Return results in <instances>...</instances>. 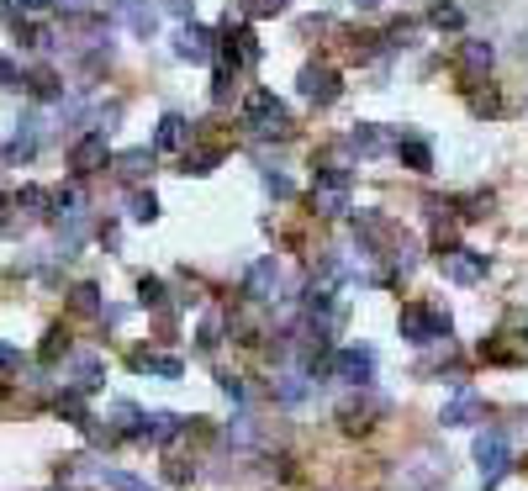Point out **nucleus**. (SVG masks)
Wrapping results in <instances>:
<instances>
[{"label": "nucleus", "mask_w": 528, "mask_h": 491, "mask_svg": "<svg viewBox=\"0 0 528 491\" xmlns=\"http://www.w3.org/2000/svg\"><path fill=\"white\" fill-rule=\"evenodd\" d=\"M127 22H132V32H143V37L158 27V16H154V11H143V5H132V11H127Z\"/></svg>", "instance_id": "obj_28"}, {"label": "nucleus", "mask_w": 528, "mask_h": 491, "mask_svg": "<svg viewBox=\"0 0 528 491\" xmlns=\"http://www.w3.org/2000/svg\"><path fill=\"white\" fill-rule=\"evenodd\" d=\"M11 370H22V354L11 343H0V375H11Z\"/></svg>", "instance_id": "obj_34"}, {"label": "nucleus", "mask_w": 528, "mask_h": 491, "mask_svg": "<svg viewBox=\"0 0 528 491\" xmlns=\"http://www.w3.org/2000/svg\"><path fill=\"white\" fill-rule=\"evenodd\" d=\"M101 481H106L111 491H149L138 476H127V470H101Z\"/></svg>", "instance_id": "obj_26"}, {"label": "nucleus", "mask_w": 528, "mask_h": 491, "mask_svg": "<svg viewBox=\"0 0 528 491\" xmlns=\"http://www.w3.org/2000/svg\"><path fill=\"white\" fill-rule=\"evenodd\" d=\"M402 338L407 343H444L449 338V317L438 307H402Z\"/></svg>", "instance_id": "obj_3"}, {"label": "nucleus", "mask_w": 528, "mask_h": 491, "mask_svg": "<svg viewBox=\"0 0 528 491\" xmlns=\"http://www.w3.org/2000/svg\"><path fill=\"white\" fill-rule=\"evenodd\" d=\"M201 349H217V317L201 323Z\"/></svg>", "instance_id": "obj_36"}, {"label": "nucleus", "mask_w": 528, "mask_h": 491, "mask_svg": "<svg viewBox=\"0 0 528 491\" xmlns=\"http://www.w3.org/2000/svg\"><path fill=\"white\" fill-rule=\"evenodd\" d=\"M349 149H354V154H365V159L386 154V132H380L375 122H360L354 132H349Z\"/></svg>", "instance_id": "obj_16"}, {"label": "nucleus", "mask_w": 528, "mask_h": 491, "mask_svg": "<svg viewBox=\"0 0 528 491\" xmlns=\"http://www.w3.org/2000/svg\"><path fill=\"white\" fill-rule=\"evenodd\" d=\"M217 164V149H186V175H206Z\"/></svg>", "instance_id": "obj_25"}, {"label": "nucleus", "mask_w": 528, "mask_h": 491, "mask_svg": "<svg viewBox=\"0 0 528 491\" xmlns=\"http://www.w3.org/2000/svg\"><path fill=\"white\" fill-rule=\"evenodd\" d=\"M175 53L180 59H190V63H206L217 48H212V32L206 27H180V37H175Z\"/></svg>", "instance_id": "obj_11"}, {"label": "nucleus", "mask_w": 528, "mask_h": 491, "mask_svg": "<svg viewBox=\"0 0 528 491\" xmlns=\"http://www.w3.org/2000/svg\"><path fill=\"white\" fill-rule=\"evenodd\" d=\"M132 370H143V375H164V380H180V375H186V365H180L175 354H149V349L132 354Z\"/></svg>", "instance_id": "obj_13"}, {"label": "nucleus", "mask_w": 528, "mask_h": 491, "mask_svg": "<svg viewBox=\"0 0 528 491\" xmlns=\"http://www.w3.org/2000/svg\"><path fill=\"white\" fill-rule=\"evenodd\" d=\"M227 95H233V69L222 63V69H217V80H212V101H227Z\"/></svg>", "instance_id": "obj_29"}, {"label": "nucleus", "mask_w": 528, "mask_h": 491, "mask_svg": "<svg viewBox=\"0 0 528 491\" xmlns=\"http://www.w3.org/2000/svg\"><path fill=\"white\" fill-rule=\"evenodd\" d=\"M460 63H466L470 74L492 69V43H466V48H460Z\"/></svg>", "instance_id": "obj_23"}, {"label": "nucleus", "mask_w": 528, "mask_h": 491, "mask_svg": "<svg viewBox=\"0 0 528 491\" xmlns=\"http://www.w3.org/2000/svg\"><path fill=\"white\" fill-rule=\"evenodd\" d=\"M475 465H481V481H486V486L502 481V476L513 470V444H507V433H481V438H475Z\"/></svg>", "instance_id": "obj_4"}, {"label": "nucleus", "mask_w": 528, "mask_h": 491, "mask_svg": "<svg viewBox=\"0 0 528 491\" xmlns=\"http://www.w3.org/2000/svg\"><path fill=\"white\" fill-rule=\"evenodd\" d=\"M481 418H486V407H481L475 391H460V397L444 407V428H470V423H481Z\"/></svg>", "instance_id": "obj_10"}, {"label": "nucleus", "mask_w": 528, "mask_h": 491, "mask_svg": "<svg viewBox=\"0 0 528 491\" xmlns=\"http://www.w3.org/2000/svg\"><path fill=\"white\" fill-rule=\"evenodd\" d=\"M63 349H69V343H63V333L59 328H53V333H48V343H43V360H48V365H53V360H59Z\"/></svg>", "instance_id": "obj_32"}, {"label": "nucleus", "mask_w": 528, "mask_h": 491, "mask_svg": "<svg viewBox=\"0 0 528 491\" xmlns=\"http://www.w3.org/2000/svg\"><path fill=\"white\" fill-rule=\"evenodd\" d=\"M69 307L80 312V317H101V312H106V302H101V291H95V285H74Z\"/></svg>", "instance_id": "obj_22"}, {"label": "nucleus", "mask_w": 528, "mask_h": 491, "mask_svg": "<svg viewBox=\"0 0 528 491\" xmlns=\"http://www.w3.org/2000/svg\"><path fill=\"white\" fill-rule=\"evenodd\" d=\"M312 370L333 375V380H343V386H360V391H370V380H375V354H370V349H333L322 365H312Z\"/></svg>", "instance_id": "obj_2"}, {"label": "nucleus", "mask_w": 528, "mask_h": 491, "mask_svg": "<svg viewBox=\"0 0 528 491\" xmlns=\"http://www.w3.org/2000/svg\"><path fill=\"white\" fill-rule=\"evenodd\" d=\"M444 280H455V285L486 280V254H475V248H449V254H444Z\"/></svg>", "instance_id": "obj_6"}, {"label": "nucleus", "mask_w": 528, "mask_h": 491, "mask_svg": "<svg viewBox=\"0 0 528 491\" xmlns=\"http://www.w3.org/2000/svg\"><path fill=\"white\" fill-rule=\"evenodd\" d=\"M117 175H122V180H149V175H154V149H122V154H117Z\"/></svg>", "instance_id": "obj_12"}, {"label": "nucleus", "mask_w": 528, "mask_h": 491, "mask_svg": "<svg viewBox=\"0 0 528 491\" xmlns=\"http://www.w3.org/2000/svg\"><path fill=\"white\" fill-rule=\"evenodd\" d=\"M180 428H186V423H180L175 412H154V418H143V433H138V438H143V444H169Z\"/></svg>", "instance_id": "obj_15"}, {"label": "nucleus", "mask_w": 528, "mask_h": 491, "mask_svg": "<svg viewBox=\"0 0 528 491\" xmlns=\"http://www.w3.org/2000/svg\"><path fill=\"white\" fill-rule=\"evenodd\" d=\"M460 5H434V27H460Z\"/></svg>", "instance_id": "obj_30"}, {"label": "nucleus", "mask_w": 528, "mask_h": 491, "mask_svg": "<svg viewBox=\"0 0 528 491\" xmlns=\"http://www.w3.org/2000/svg\"><path fill=\"white\" fill-rule=\"evenodd\" d=\"M296 85H302V95H307L312 106H333V101H339V74H333L328 63H307Z\"/></svg>", "instance_id": "obj_5"}, {"label": "nucleus", "mask_w": 528, "mask_h": 491, "mask_svg": "<svg viewBox=\"0 0 528 491\" xmlns=\"http://www.w3.org/2000/svg\"><path fill=\"white\" fill-rule=\"evenodd\" d=\"M63 380H69V391H95V386L106 380V365H101V354H74V360L63 365Z\"/></svg>", "instance_id": "obj_8"}, {"label": "nucleus", "mask_w": 528, "mask_h": 491, "mask_svg": "<svg viewBox=\"0 0 528 491\" xmlns=\"http://www.w3.org/2000/svg\"><path fill=\"white\" fill-rule=\"evenodd\" d=\"M63 11H91V0H59Z\"/></svg>", "instance_id": "obj_39"}, {"label": "nucleus", "mask_w": 528, "mask_h": 491, "mask_svg": "<svg viewBox=\"0 0 528 491\" xmlns=\"http://www.w3.org/2000/svg\"><path fill=\"white\" fill-rule=\"evenodd\" d=\"M386 401L380 397H365V401H349V407H339V423L343 428H370V418L380 412Z\"/></svg>", "instance_id": "obj_18"}, {"label": "nucleus", "mask_w": 528, "mask_h": 491, "mask_svg": "<svg viewBox=\"0 0 528 491\" xmlns=\"http://www.w3.org/2000/svg\"><path fill=\"white\" fill-rule=\"evenodd\" d=\"M127 217H132V222H154V217H158V201H154V190H138V196L127 201Z\"/></svg>", "instance_id": "obj_24"}, {"label": "nucleus", "mask_w": 528, "mask_h": 491, "mask_svg": "<svg viewBox=\"0 0 528 491\" xmlns=\"http://www.w3.org/2000/svg\"><path fill=\"white\" fill-rule=\"evenodd\" d=\"M16 5H22L27 16H37V11H48V5H59V0H16Z\"/></svg>", "instance_id": "obj_37"}, {"label": "nucleus", "mask_w": 528, "mask_h": 491, "mask_svg": "<svg viewBox=\"0 0 528 491\" xmlns=\"http://www.w3.org/2000/svg\"><path fill=\"white\" fill-rule=\"evenodd\" d=\"M397 159H402L407 169H434V149H428L423 138H402V143H397Z\"/></svg>", "instance_id": "obj_20"}, {"label": "nucleus", "mask_w": 528, "mask_h": 491, "mask_svg": "<svg viewBox=\"0 0 528 491\" xmlns=\"http://www.w3.org/2000/svg\"><path fill=\"white\" fill-rule=\"evenodd\" d=\"M106 164V132H85L74 149H69V169L74 175H95Z\"/></svg>", "instance_id": "obj_7"}, {"label": "nucleus", "mask_w": 528, "mask_h": 491, "mask_svg": "<svg viewBox=\"0 0 528 491\" xmlns=\"http://www.w3.org/2000/svg\"><path fill=\"white\" fill-rule=\"evenodd\" d=\"M138 302H143V307H164V285H158L154 275H143L138 280Z\"/></svg>", "instance_id": "obj_27"}, {"label": "nucleus", "mask_w": 528, "mask_h": 491, "mask_svg": "<svg viewBox=\"0 0 528 491\" xmlns=\"http://www.w3.org/2000/svg\"><path fill=\"white\" fill-rule=\"evenodd\" d=\"M285 0H249V16H280Z\"/></svg>", "instance_id": "obj_31"}, {"label": "nucleus", "mask_w": 528, "mask_h": 491, "mask_svg": "<svg viewBox=\"0 0 528 491\" xmlns=\"http://www.w3.org/2000/svg\"><path fill=\"white\" fill-rule=\"evenodd\" d=\"M217 380H222V391H227V397H233V401H244V397H249V391H244V380H238V375H217Z\"/></svg>", "instance_id": "obj_35"}, {"label": "nucleus", "mask_w": 528, "mask_h": 491, "mask_svg": "<svg viewBox=\"0 0 528 491\" xmlns=\"http://www.w3.org/2000/svg\"><path fill=\"white\" fill-rule=\"evenodd\" d=\"M264 190H270V196H291V180L275 175V169H264Z\"/></svg>", "instance_id": "obj_33"}, {"label": "nucleus", "mask_w": 528, "mask_h": 491, "mask_svg": "<svg viewBox=\"0 0 528 491\" xmlns=\"http://www.w3.org/2000/svg\"><path fill=\"white\" fill-rule=\"evenodd\" d=\"M244 291H249L254 302H270V296L280 291V265L275 259H254L249 275H244Z\"/></svg>", "instance_id": "obj_9"}, {"label": "nucleus", "mask_w": 528, "mask_h": 491, "mask_svg": "<svg viewBox=\"0 0 528 491\" xmlns=\"http://www.w3.org/2000/svg\"><path fill=\"white\" fill-rule=\"evenodd\" d=\"M37 154V122H22V132H11V143H5V164H27Z\"/></svg>", "instance_id": "obj_17"}, {"label": "nucleus", "mask_w": 528, "mask_h": 491, "mask_svg": "<svg viewBox=\"0 0 528 491\" xmlns=\"http://www.w3.org/2000/svg\"><path fill=\"white\" fill-rule=\"evenodd\" d=\"M244 127H249L254 138H285L291 132V111H285V101H275V91H249Z\"/></svg>", "instance_id": "obj_1"}, {"label": "nucleus", "mask_w": 528, "mask_h": 491, "mask_svg": "<svg viewBox=\"0 0 528 491\" xmlns=\"http://www.w3.org/2000/svg\"><path fill=\"white\" fill-rule=\"evenodd\" d=\"M227 63H259V37L249 27H227Z\"/></svg>", "instance_id": "obj_14"}, {"label": "nucleus", "mask_w": 528, "mask_h": 491, "mask_svg": "<svg viewBox=\"0 0 528 491\" xmlns=\"http://www.w3.org/2000/svg\"><path fill=\"white\" fill-rule=\"evenodd\" d=\"M360 5H380V0H360Z\"/></svg>", "instance_id": "obj_40"}, {"label": "nucleus", "mask_w": 528, "mask_h": 491, "mask_svg": "<svg viewBox=\"0 0 528 491\" xmlns=\"http://www.w3.org/2000/svg\"><path fill=\"white\" fill-rule=\"evenodd\" d=\"M16 207H27L32 217H48V207H59V196L43 190V185H22V190H16Z\"/></svg>", "instance_id": "obj_21"}, {"label": "nucleus", "mask_w": 528, "mask_h": 491, "mask_svg": "<svg viewBox=\"0 0 528 491\" xmlns=\"http://www.w3.org/2000/svg\"><path fill=\"white\" fill-rule=\"evenodd\" d=\"M186 138H190V122L169 111V117L158 122V132H154V149H186Z\"/></svg>", "instance_id": "obj_19"}, {"label": "nucleus", "mask_w": 528, "mask_h": 491, "mask_svg": "<svg viewBox=\"0 0 528 491\" xmlns=\"http://www.w3.org/2000/svg\"><path fill=\"white\" fill-rule=\"evenodd\" d=\"M169 11H175V16H190V11H196V0H169Z\"/></svg>", "instance_id": "obj_38"}]
</instances>
